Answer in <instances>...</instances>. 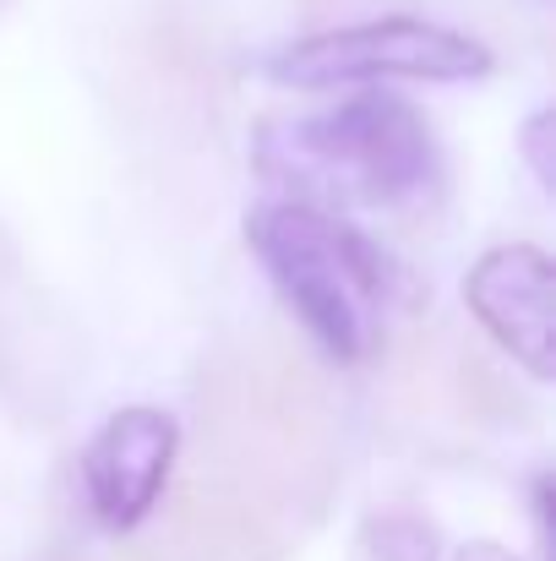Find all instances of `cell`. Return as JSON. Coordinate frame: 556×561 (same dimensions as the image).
<instances>
[{"label": "cell", "instance_id": "obj_5", "mask_svg": "<svg viewBox=\"0 0 556 561\" xmlns=\"http://www.w3.org/2000/svg\"><path fill=\"white\" fill-rule=\"evenodd\" d=\"M464 306L535 381H552L556 376L552 256L541 245H530V240L491 245L464 278Z\"/></svg>", "mask_w": 556, "mask_h": 561}, {"label": "cell", "instance_id": "obj_7", "mask_svg": "<svg viewBox=\"0 0 556 561\" xmlns=\"http://www.w3.org/2000/svg\"><path fill=\"white\" fill-rule=\"evenodd\" d=\"M453 561H524V557H513V551L497 546V540H469V546L453 551Z\"/></svg>", "mask_w": 556, "mask_h": 561}, {"label": "cell", "instance_id": "obj_2", "mask_svg": "<svg viewBox=\"0 0 556 561\" xmlns=\"http://www.w3.org/2000/svg\"><path fill=\"white\" fill-rule=\"evenodd\" d=\"M290 153L300 175L376 207L415 202L442 181V153L431 126L393 93H355L290 126Z\"/></svg>", "mask_w": 556, "mask_h": 561}, {"label": "cell", "instance_id": "obj_4", "mask_svg": "<svg viewBox=\"0 0 556 561\" xmlns=\"http://www.w3.org/2000/svg\"><path fill=\"white\" fill-rule=\"evenodd\" d=\"M175 458H181V420L170 409L159 403L115 409L82 453V496L99 529L110 535L143 529L170 491Z\"/></svg>", "mask_w": 556, "mask_h": 561}, {"label": "cell", "instance_id": "obj_8", "mask_svg": "<svg viewBox=\"0 0 556 561\" xmlns=\"http://www.w3.org/2000/svg\"><path fill=\"white\" fill-rule=\"evenodd\" d=\"M0 5H5V0H0Z\"/></svg>", "mask_w": 556, "mask_h": 561}, {"label": "cell", "instance_id": "obj_1", "mask_svg": "<svg viewBox=\"0 0 556 561\" xmlns=\"http://www.w3.org/2000/svg\"><path fill=\"white\" fill-rule=\"evenodd\" d=\"M246 240L311 344L333 366H361L371 355V311H382L393 284V262L376 240L311 202L251 207Z\"/></svg>", "mask_w": 556, "mask_h": 561}, {"label": "cell", "instance_id": "obj_3", "mask_svg": "<svg viewBox=\"0 0 556 561\" xmlns=\"http://www.w3.org/2000/svg\"><path fill=\"white\" fill-rule=\"evenodd\" d=\"M262 71L279 88H355V82H382V77L475 82L491 71V49L425 16H371V22L279 44L262 60Z\"/></svg>", "mask_w": 556, "mask_h": 561}, {"label": "cell", "instance_id": "obj_6", "mask_svg": "<svg viewBox=\"0 0 556 561\" xmlns=\"http://www.w3.org/2000/svg\"><path fill=\"white\" fill-rule=\"evenodd\" d=\"M366 551L371 561H436L442 540L436 524L420 513H376L366 518Z\"/></svg>", "mask_w": 556, "mask_h": 561}]
</instances>
